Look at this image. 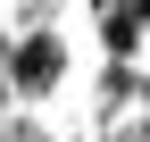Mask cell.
Instances as JSON below:
<instances>
[{"label":"cell","mask_w":150,"mask_h":142,"mask_svg":"<svg viewBox=\"0 0 150 142\" xmlns=\"http://www.w3.org/2000/svg\"><path fill=\"white\" fill-rule=\"evenodd\" d=\"M0 75H8V92H25V100L59 92V75H67V42H59L50 25L17 33V42H8V59H0Z\"/></svg>","instance_id":"1"},{"label":"cell","mask_w":150,"mask_h":142,"mask_svg":"<svg viewBox=\"0 0 150 142\" xmlns=\"http://www.w3.org/2000/svg\"><path fill=\"white\" fill-rule=\"evenodd\" d=\"M100 9H108V0H100Z\"/></svg>","instance_id":"2"}]
</instances>
